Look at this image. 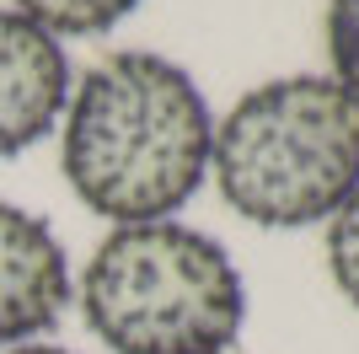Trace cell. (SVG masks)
<instances>
[{
	"mask_svg": "<svg viewBox=\"0 0 359 354\" xmlns=\"http://www.w3.org/2000/svg\"><path fill=\"white\" fill-rule=\"evenodd\" d=\"M81 317L113 354H225L247 322V284L198 225H113L86 258Z\"/></svg>",
	"mask_w": 359,
	"mask_h": 354,
	"instance_id": "cell-3",
	"label": "cell"
},
{
	"mask_svg": "<svg viewBox=\"0 0 359 354\" xmlns=\"http://www.w3.org/2000/svg\"><path fill=\"white\" fill-rule=\"evenodd\" d=\"M70 263L48 221L16 204H0V343L43 339L65 317Z\"/></svg>",
	"mask_w": 359,
	"mask_h": 354,
	"instance_id": "cell-5",
	"label": "cell"
},
{
	"mask_svg": "<svg viewBox=\"0 0 359 354\" xmlns=\"http://www.w3.org/2000/svg\"><path fill=\"white\" fill-rule=\"evenodd\" d=\"M70 59L54 32L22 11H0V162L22 156L65 118Z\"/></svg>",
	"mask_w": 359,
	"mask_h": 354,
	"instance_id": "cell-4",
	"label": "cell"
},
{
	"mask_svg": "<svg viewBox=\"0 0 359 354\" xmlns=\"http://www.w3.org/2000/svg\"><path fill=\"white\" fill-rule=\"evenodd\" d=\"M215 188L241 221L295 231L359 188V97L332 75H279L215 124Z\"/></svg>",
	"mask_w": 359,
	"mask_h": 354,
	"instance_id": "cell-2",
	"label": "cell"
},
{
	"mask_svg": "<svg viewBox=\"0 0 359 354\" xmlns=\"http://www.w3.org/2000/svg\"><path fill=\"white\" fill-rule=\"evenodd\" d=\"M6 354H70V349H60V343H16Z\"/></svg>",
	"mask_w": 359,
	"mask_h": 354,
	"instance_id": "cell-9",
	"label": "cell"
},
{
	"mask_svg": "<svg viewBox=\"0 0 359 354\" xmlns=\"http://www.w3.org/2000/svg\"><path fill=\"white\" fill-rule=\"evenodd\" d=\"M215 113L177 59L118 48L65 103L60 162L75 199L113 225L172 221L210 177Z\"/></svg>",
	"mask_w": 359,
	"mask_h": 354,
	"instance_id": "cell-1",
	"label": "cell"
},
{
	"mask_svg": "<svg viewBox=\"0 0 359 354\" xmlns=\"http://www.w3.org/2000/svg\"><path fill=\"white\" fill-rule=\"evenodd\" d=\"M327 274H332V284L344 290V301L359 311V188L327 221Z\"/></svg>",
	"mask_w": 359,
	"mask_h": 354,
	"instance_id": "cell-7",
	"label": "cell"
},
{
	"mask_svg": "<svg viewBox=\"0 0 359 354\" xmlns=\"http://www.w3.org/2000/svg\"><path fill=\"white\" fill-rule=\"evenodd\" d=\"M140 0H16V11L38 22L54 38H91V32H113Z\"/></svg>",
	"mask_w": 359,
	"mask_h": 354,
	"instance_id": "cell-6",
	"label": "cell"
},
{
	"mask_svg": "<svg viewBox=\"0 0 359 354\" xmlns=\"http://www.w3.org/2000/svg\"><path fill=\"white\" fill-rule=\"evenodd\" d=\"M327 59H332V81L359 97V0L327 6Z\"/></svg>",
	"mask_w": 359,
	"mask_h": 354,
	"instance_id": "cell-8",
	"label": "cell"
}]
</instances>
